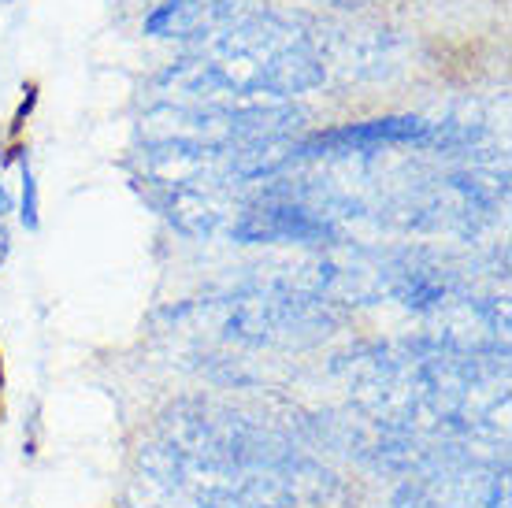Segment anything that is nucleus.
<instances>
[{"mask_svg": "<svg viewBox=\"0 0 512 508\" xmlns=\"http://www.w3.org/2000/svg\"><path fill=\"white\" fill-rule=\"evenodd\" d=\"M327 78L323 52L279 15H249L212 38L197 60H182L160 78L175 104L197 108H256L282 104Z\"/></svg>", "mask_w": 512, "mask_h": 508, "instance_id": "f257e3e1", "label": "nucleus"}, {"mask_svg": "<svg viewBox=\"0 0 512 508\" xmlns=\"http://www.w3.org/2000/svg\"><path fill=\"white\" fill-rule=\"evenodd\" d=\"M331 323L327 301L305 297V293L260 290L249 297H238L227 316V331L242 342H294L301 331H323Z\"/></svg>", "mask_w": 512, "mask_h": 508, "instance_id": "f03ea898", "label": "nucleus"}, {"mask_svg": "<svg viewBox=\"0 0 512 508\" xmlns=\"http://www.w3.org/2000/svg\"><path fill=\"white\" fill-rule=\"evenodd\" d=\"M442 141L427 119L416 115H386L372 123H353V127H338L327 134L294 145V156H323V153H375L386 145H435Z\"/></svg>", "mask_w": 512, "mask_h": 508, "instance_id": "7ed1b4c3", "label": "nucleus"}, {"mask_svg": "<svg viewBox=\"0 0 512 508\" xmlns=\"http://www.w3.org/2000/svg\"><path fill=\"white\" fill-rule=\"evenodd\" d=\"M234 242L245 245H264V242H297V245H316L331 242L334 223L323 212L308 208L301 201H268L245 208L238 223H231Z\"/></svg>", "mask_w": 512, "mask_h": 508, "instance_id": "20e7f679", "label": "nucleus"}, {"mask_svg": "<svg viewBox=\"0 0 512 508\" xmlns=\"http://www.w3.org/2000/svg\"><path fill=\"white\" fill-rule=\"evenodd\" d=\"M256 15L242 0H164L145 15L149 38H212L231 23Z\"/></svg>", "mask_w": 512, "mask_h": 508, "instance_id": "39448f33", "label": "nucleus"}, {"mask_svg": "<svg viewBox=\"0 0 512 508\" xmlns=\"http://www.w3.org/2000/svg\"><path fill=\"white\" fill-rule=\"evenodd\" d=\"M416 508H509L505 471L494 475H442L416 486Z\"/></svg>", "mask_w": 512, "mask_h": 508, "instance_id": "423d86ee", "label": "nucleus"}, {"mask_svg": "<svg viewBox=\"0 0 512 508\" xmlns=\"http://www.w3.org/2000/svg\"><path fill=\"white\" fill-rule=\"evenodd\" d=\"M149 197L175 227L197 234V238L212 234L227 216V204L219 201V186H156L149 182Z\"/></svg>", "mask_w": 512, "mask_h": 508, "instance_id": "0eeeda50", "label": "nucleus"}, {"mask_svg": "<svg viewBox=\"0 0 512 508\" xmlns=\"http://www.w3.org/2000/svg\"><path fill=\"white\" fill-rule=\"evenodd\" d=\"M26 230L41 227V197H38V178L30 171V160H23V208H19Z\"/></svg>", "mask_w": 512, "mask_h": 508, "instance_id": "6e6552de", "label": "nucleus"}, {"mask_svg": "<svg viewBox=\"0 0 512 508\" xmlns=\"http://www.w3.org/2000/svg\"><path fill=\"white\" fill-rule=\"evenodd\" d=\"M8 253H12V234H8V227L0 223V267H4V260H8Z\"/></svg>", "mask_w": 512, "mask_h": 508, "instance_id": "1a4fd4ad", "label": "nucleus"}, {"mask_svg": "<svg viewBox=\"0 0 512 508\" xmlns=\"http://www.w3.org/2000/svg\"><path fill=\"white\" fill-rule=\"evenodd\" d=\"M8 208H12V193L4 190V182H0V216H4Z\"/></svg>", "mask_w": 512, "mask_h": 508, "instance_id": "9d476101", "label": "nucleus"}, {"mask_svg": "<svg viewBox=\"0 0 512 508\" xmlns=\"http://www.w3.org/2000/svg\"><path fill=\"white\" fill-rule=\"evenodd\" d=\"M320 4H334V8H353L360 0H320Z\"/></svg>", "mask_w": 512, "mask_h": 508, "instance_id": "9b49d317", "label": "nucleus"}, {"mask_svg": "<svg viewBox=\"0 0 512 508\" xmlns=\"http://www.w3.org/2000/svg\"><path fill=\"white\" fill-rule=\"evenodd\" d=\"M0 4H12V0H0Z\"/></svg>", "mask_w": 512, "mask_h": 508, "instance_id": "f8f14e48", "label": "nucleus"}]
</instances>
